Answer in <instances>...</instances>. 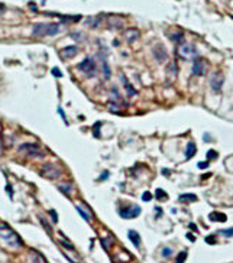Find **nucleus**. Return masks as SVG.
Here are the masks:
<instances>
[{
	"mask_svg": "<svg viewBox=\"0 0 233 263\" xmlns=\"http://www.w3.org/2000/svg\"><path fill=\"white\" fill-rule=\"evenodd\" d=\"M196 153V145L193 143V142H188L187 143V149H185V158L187 159H190L193 155Z\"/></svg>",
	"mask_w": 233,
	"mask_h": 263,
	"instance_id": "obj_17",
	"label": "nucleus"
},
{
	"mask_svg": "<svg viewBox=\"0 0 233 263\" xmlns=\"http://www.w3.org/2000/svg\"><path fill=\"white\" fill-rule=\"evenodd\" d=\"M185 257H187V252H181V253L178 254V257H177V260H175V263H184V260H185Z\"/></svg>",
	"mask_w": 233,
	"mask_h": 263,
	"instance_id": "obj_25",
	"label": "nucleus"
},
{
	"mask_svg": "<svg viewBox=\"0 0 233 263\" xmlns=\"http://www.w3.org/2000/svg\"><path fill=\"white\" fill-rule=\"evenodd\" d=\"M61 56L64 58V59H71V58H74L77 54H78V48L75 46V45H71V46H65V48H62L61 49Z\"/></svg>",
	"mask_w": 233,
	"mask_h": 263,
	"instance_id": "obj_10",
	"label": "nucleus"
},
{
	"mask_svg": "<svg viewBox=\"0 0 233 263\" xmlns=\"http://www.w3.org/2000/svg\"><path fill=\"white\" fill-rule=\"evenodd\" d=\"M180 201H197V195H194V194H182L181 197H180Z\"/></svg>",
	"mask_w": 233,
	"mask_h": 263,
	"instance_id": "obj_21",
	"label": "nucleus"
},
{
	"mask_svg": "<svg viewBox=\"0 0 233 263\" xmlns=\"http://www.w3.org/2000/svg\"><path fill=\"white\" fill-rule=\"evenodd\" d=\"M103 70H104V72H106V78H110V68H109V65H107V62L104 61L103 62Z\"/></svg>",
	"mask_w": 233,
	"mask_h": 263,
	"instance_id": "obj_27",
	"label": "nucleus"
},
{
	"mask_svg": "<svg viewBox=\"0 0 233 263\" xmlns=\"http://www.w3.org/2000/svg\"><path fill=\"white\" fill-rule=\"evenodd\" d=\"M198 168H200V169H206V168H208V162H200V163H198Z\"/></svg>",
	"mask_w": 233,
	"mask_h": 263,
	"instance_id": "obj_36",
	"label": "nucleus"
},
{
	"mask_svg": "<svg viewBox=\"0 0 233 263\" xmlns=\"http://www.w3.org/2000/svg\"><path fill=\"white\" fill-rule=\"evenodd\" d=\"M223 81H224L223 74H220V72H217V71L212 74V77H210V87H212V90H213L214 93H219V91L222 90Z\"/></svg>",
	"mask_w": 233,
	"mask_h": 263,
	"instance_id": "obj_7",
	"label": "nucleus"
},
{
	"mask_svg": "<svg viewBox=\"0 0 233 263\" xmlns=\"http://www.w3.org/2000/svg\"><path fill=\"white\" fill-rule=\"evenodd\" d=\"M177 52H178L180 58H182V59H191V58L196 59V56H197V49L193 43H182Z\"/></svg>",
	"mask_w": 233,
	"mask_h": 263,
	"instance_id": "obj_4",
	"label": "nucleus"
},
{
	"mask_svg": "<svg viewBox=\"0 0 233 263\" xmlns=\"http://www.w3.org/2000/svg\"><path fill=\"white\" fill-rule=\"evenodd\" d=\"M177 74H178V67H177V64H175V62H170V64H168V67H167V75H168V80H170V81L175 80Z\"/></svg>",
	"mask_w": 233,
	"mask_h": 263,
	"instance_id": "obj_14",
	"label": "nucleus"
},
{
	"mask_svg": "<svg viewBox=\"0 0 233 263\" xmlns=\"http://www.w3.org/2000/svg\"><path fill=\"white\" fill-rule=\"evenodd\" d=\"M109 242H110V238H103V240H101V244H103V247L109 249V247L111 246V243H109Z\"/></svg>",
	"mask_w": 233,
	"mask_h": 263,
	"instance_id": "obj_31",
	"label": "nucleus"
},
{
	"mask_svg": "<svg viewBox=\"0 0 233 263\" xmlns=\"http://www.w3.org/2000/svg\"><path fill=\"white\" fill-rule=\"evenodd\" d=\"M142 200H144V201H146V203H148V201H151V200H152V194H151V192H148V191H146V192H144Z\"/></svg>",
	"mask_w": 233,
	"mask_h": 263,
	"instance_id": "obj_30",
	"label": "nucleus"
},
{
	"mask_svg": "<svg viewBox=\"0 0 233 263\" xmlns=\"http://www.w3.org/2000/svg\"><path fill=\"white\" fill-rule=\"evenodd\" d=\"M123 36H125V41H126V42L132 43V42H135V41H138V39H139L141 33H139V31H138L136 28H129V29H126V31H125Z\"/></svg>",
	"mask_w": 233,
	"mask_h": 263,
	"instance_id": "obj_11",
	"label": "nucleus"
},
{
	"mask_svg": "<svg viewBox=\"0 0 233 263\" xmlns=\"http://www.w3.org/2000/svg\"><path fill=\"white\" fill-rule=\"evenodd\" d=\"M171 253H172V250L170 247H164V249H162V256H164V257H170Z\"/></svg>",
	"mask_w": 233,
	"mask_h": 263,
	"instance_id": "obj_29",
	"label": "nucleus"
},
{
	"mask_svg": "<svg viewBox=\"0 0 233 263\" xmlns=\"http://www.w3.org/2000/svg\"><path fill=\"white\" fill-rule=\"evenodd\" d=\"M59 243H61V244H62V246H64L65 249H69V250H74V246H73L71 243H68V242H59Z\"/></svg>",
	"mask_w": 233,
	"mask_h": 263,
	"instance_id": "obj_32",
	"label": "nucleus"
},
{
	"mask_svg": "<svg viewBox=\"0 0 233 263\" xmlns=\"http://www.w3.org/2000/svg\"><path fill=\"white\" fill-rule=\"evenodd\" d=\"M122 80H123V82H125V90L128 91V96H129V97H133V96H136V90H135L133 87H132V84H129V82L125 80V77H123V75H122Z\"/></svg>",
	"mask_w": 233,
	"mask_h": 263,
	"instance_id": "obj_19",
	"label": "nucleus"
},
{
	"mask_svg": "<svg viewBox=\"0 0 233 263\" xmlns=\"http://www.w3.org/2000/svg\"><path fill=\"white\" fill-rule=\"evenodd\" d=\"M119 214L123 218H135V217H138L139 214H141V207L132 205V207H128V208H122L119 211Z\"/></svg>",
	"mask_w": 233,
	"mask_h": 263,
	"instance_id": "obj_9",
	"label": "nucleus"
},
{
	"mask_svg": "<svg viewBox=\"0 0 233 263\" xmlns=\"http://www.w3.org/2000/svg\"><path fill=\"white\" fill-rule=\"evenodd\" d=\"M61 31L59 23H48V31H46V36H54Z\"/></svg>",
	"mask_w": 233,
	"mask_h": 263,
	"instance_id": "obj_15",
	"label": "nucleus"
},
{
	"mask_svg": "<svg viewBox=\"0 0 233 263\" xmlns=\"http://www.w3.org/2000/svg\"><path fill=\"white\" fill-rule=\"evenodd\" d=\"M128 237L130 238V242L136 246V247H139L141 246V237H139V234L136 233V231H133V230H129L128 231Z\"/></svg>",
	"mask_w": 233,
	"mask_h": 263,
	"instance_id": "obj_16",
	"label": "nucleus"
},
{
	"mask_svg": "<svg viewBox=\"0 0 233 263\" xmlns=\"http://www.w3.org/2000/svg\"><path fill=\"white\" fill-rule=\"evenodd\" d=\"M217 158V152L216 150H208L207 152V159H216Z\"/></svg>",
	"mask_w": 233,
	"mask_h": 263,
	"instance_id": "obj_28",
	"label": "nucleus"
},
{
	"mask_svg": "<svg viewBox=\"0 0 233 263\" xmlns=\"http://www.w3.org/2000/svg\"><path fill=\"white\" fill-rule=\"evenodd\" d=\"M58 189L61 192H64L65 195H69V192L73 191V185L71 184H61V185H58Z\"/></svg>",
	"mask_w": 233,
	"mask_h": 263,
	"instance_id": "obj_20",
	"label": "nucleus"
},
{
	"mask_svg": "<svg viewBox=\"0 0 233 263\" xmlns=\"http://www.w3.org/2000/svg\"><path fill=\"white\" fill-rule=\"evenodd\" d=\"M0 150H2V143H0Z\"/></svg>",
	"mask_w": 233,
	"mask_h": 263,
	"instance_id": "obj_43",
	"label": "nucleus"
},
{
	"mask_svg": "<svg viewBox=\"0 0 233 263\" xmlns=\"http://www.w3.org/2000/svg\"><path fill=\"white\" fill-rule=\"evenodd\" d=\"M190 228H193V230H196V231H198V228H197V226H196V224H193V223L190 224Z\"/></svg>",
	"mask_w": 233,
	"mask_h": 263,
	"instance_id": "obj_41",
	"label": "nucleus"
},
{
	"mask_svg": "<svg viewBox=\"0 0 233 263\" xmlns=\"http://www.w3.org/2000/svg\"><path fill=\"white\" fill-rule=\"evenodd\" d=\"M171 41H172V42H175V43H180V42H182V32H178V33H174V35H171Z\"/></svg>",
	"mask_w": 233,
	"mask_h": 263,
	"instance_id": "obj_23",
	"label": "nucleus"
},
{
	"mask_svg": "<svg viewBox=\"0 0 233 263\" xmlns=\"http://www.w3.org/2000/svg\"><path fill=\"white\" fill-rule=\"evenodd\" d=\"M206 242H207V243H210V244H214V237H207V238H206Z\"/></svg>",
	"mask_w": 233,
	"mask_h": 263,
	"instance_id": "obj_38",
	"label": "nucleus"
},
{
	"mask_svg": "<svg viewBox=\"0 0 233 263\" xmlns=\"http://www.w3.org/2000/svg\"><path fill=\"white\" fill-rule=\"evenodd\" d=\"M100 22H101V17H100V16H96V17H90V19L87 20V23H88L91 28H97Z\"/></svg>",
	"mask_w": 233,
	"mask_h": 263,
	"instance_id": "obj_22",
	"label": "nucleus"
},
{
	"mask_svg": "<svg viewBox=\"0 0 233 263\" xmlns=\"http://www.w3.org/2000/svg\"><path fill=\"white\" fill-rule=\"evenodd\" d=\"M46 31H48V23H38L33 26L32 33H33V36L41 38V36H46Z\"/></svg>",
	"mask_w": 233,
	"mask_h": 263,
	"instance_id": "obj_13",
	"label": "nucleus"
},
{
	"mask_svg": "<svg viewBox=\"0 0 233 263\" xmlns=\"http://www.w3.org/2000/svg\"><path fill=\"white\" fill-rule=\"evenodd\" d=\"M58 113L61 114V117H62V119H64V122L67 123V117H65V113L62 112V108H61V107H58Z\"/></svg>",
	"mask_w": 233,
	"mask_h": 263,
	"instance_id": "obj_37",
	"label": "nucleus"
},
{
	"mask_svg": "<svg viewBox=\"0 0 233 263\" xmlns=\"http://www.w3.org/2000/svg\"><path fill=\"white\" fill-rule=\"evenodd\" d=\"M206 72H207V61L203 58H196L193 62V74L201 77L206 75Z\"/></svg>",
	"mask_w": 233,
	"mask_h": 263,
	"instance_id": "obj_6",
	"label": "nucleus"
},
{
	"mask_svg": "<svg viewBox=\"0 0 233 263\" xmlns=\"http://www.w3.org/2000/svg\"><path fill=\"white\" fill-rule=\"evenodd\" d=\"M0 237H2L3 240H6L10 246H15V247H20L22 246L20 237L5 223H0Z\"/></svg>",
	"mask_w": 233,
	"mask_h": 263,
	"instance_id": "obj_1",
	"label": "nucleus"
},
{
	"mask_svg": "<svg viewBox=\"0 0 233 263\" xmlns=\"http://www.w3.org/2000/svg\"><path fill=\"white\" fill-rule=\"evenodd\" d=\"M208 218H210L212 221H226L227 220V217L224 214H220V213H212L208 215Z\"/></svg>",
	"mask_w": 233,
	"mask_h": 263,
	"instance_id": "obj_18",
	"label": "nucleus"
},
{
	"mask_svg": "<svg viewBox=\"0 0 233 263\" xmlns=\"http://www.w3.org/2000/svg\"><path fill=\"white\" fill-rule=\"evenodd\" d=\"M39 173L42 175L43 178H48V179H58L61 175H62V169L54 163H45L42 165V168L39 169Z\"/></svg>",
	"mask_w": 233,
	"mask_h": 263,
	"instance_id": "obj_3",
	"label": "nucleus"
},
{
	"mask_svg": "<svg viewBox=\"0 0 233 263\" xmlns=\"http://www.w3.org/2000/svg\"><path fill=\"white\" fill-rule=\"evenodd\" d=\"M107 25L111 29H120L123 26V19H120L119 16H109L107 17Z\"/></svg>",
	"mask_w": 233,
	"mask_h": 263,
	"instance_id": "obj_12",
	"label": "nucleus"
},
{
	"mask_svg": "<svg viewBox=\"0 0 233 263\" xmlns=\"http://www.w3.org/2000/svg\"><path fill=\"white\" fill-rule=\"evenodd\" d=\"M100 124L101 123H96V127H94V130H96V136L99 137V127H100Z\"/></svg>",
	"mask_w": 233,
	"mask_h": 263,
	"instance_id": "obj_39",
	"label": "nucleus"
},
{
	"mask_svg": "<svg viewBox=\"0 0 233 263\" xmlns=\"http://www.w3.org/2000/svg\"><path fill=\"white\" fill-rule=\"evenodd\" d=\"M222 234H224V236L230 237V236H233V228H229V230H222Z\"/></svg>",
	"mask_w": 233,
	"mask_h": 263,
	"instance_id": "obj_33",
	"label": "nucleus"
},
{
	"mask_svg": "<svg viewBox=\"0 0 233 263\" xmlns=\"http://www.w3.org/2000/svg\"><path fill=\"white\" fill-rule=\"evenodd\" d=\"M156 198H159V200H167V192L165 191H162V189H156Z\"/></svg>",
	"mask_w": 233,
	"mask_h": 263,
	"instance_id": "obj_26",
	"label": "nucleus"
},
{
	"mask_svg": "<svg viewBox=\"0 0 233 263\" xmlns=\"http://www.w3.org/2000/svg\"><path fill=\"white\" fill-rule=\"evenodd\" d=\"M107 177H109V172H104V173L101 175V178H100V179H107Z\"/></svg>",
	"mask_w": 233,
	"mask_h": 263,
	"instance_id": "obj_40",
	"label": "nucleus"
},
{
	"mask_svg": "<svg viewBox=\"0 0 233 263\" xmlns=\"http://www.w3.org/2000/svg\"><path fill=\"white\" fill-rule=\"evenodd\" d=\"M49 214H51V217H52V221H54V223H57V221H58V217H57V213H55L54 210H51V211H49Z\"/></svg>",
	"mask_w": 233,
	"mask_h": 263,
	"instance_id": "obj_34",
	"label": "nucleus"
},
{
	"mask_svg": "<svg viewBox=\"0 0 233 263\" xmlns=\"http://www.w3.org/2000/svg\"><path fill=\"white\" fill-rule=\"evenodd\" d=\"M75 208H77L78 214H80V215H81V217L84 218L85 221H90V215H88V214H87V213H85V211H84V210L81 208V207H75Z\"/></svg>",
	"mask_w": 233,
	"mask_h": 263,
	"instance_id": "obj_24",
	"label": "nucleus"
},
{
	"mask_svg": "<svg viewBox=\"0 0 233 263\" xmlns=\"http://www.w3.org/2000/svg\"><path fill=\"white\" fill-rule=\"evenodd\" d=\"M77 68L83 71L84 74H87V77H91V75H94V71H96V62L93 58H85L77 65Z\"/></svg>",
	"mask_w": 233,
	"mask_h": 263,
	"instance_id": "obj_5",
	"label": "nucleus"
},
{
	"mask_svg": "<svg viewBox=\"0 0 233 263\" xmlns=\"http://www.w3.org/2000/svg\"><path fill=\"white\" fill-rule=\"evenodd\" d=\"M52 74H54L55 77H62V74H61V71H59L58 68H52Z\"/></svg>",
	"mask_w": 233,
	"mask_h": 263,
	"instance_id": "obj_35",
	"label": "nucleus"
},
{
	"mask_svg": "<svg viewBox=\"0 0 233 263\" xmlns=\"http://www.w3.org/2000/svg\"><path fill=\"white\" fill-rule=\"evenodd\" d=\"M19 153L29 158H43L45 152L35 143H23L19 146Z\"/></svg>",
	"mask_w": 233,
	"mask_h": 263,
	"instance_id": "obj_2",
	"label": "nucleus"
},
{
	"mask_svg": "<svg viewBox=\"0 0 233 263\" xmlns=\"http://www.w3.org/2000/svg\"><path fill=\"white\" fill-rule=\"evenodd\" d=\"M187 237H188V238H190V240H191V242H194V237H193V236H191V234H187Z\"/></svg>",
	"mask_w": 233,
	"mask_h": 263,
	"instance_id": "obj_42",
	"label": "nucleus"
},
{
	"mask_svg": "<svg viewBox=\"0 0 233 263\" xmlns=\"http://www.w3.org/2000/svg\"><path fill=\"white\" fill-rule=\"evenodd\" d=\"M152 55H154V58H155L158 62H164V61H167V58H168L167 49L164 48V45H161V43H158V45H155V46L152 48Z\"/></svg>",
	"mask_w": 233,
	"mask_h": 263,
	"instance_id": "obj_8",
	"label": "nucleus"
}]
</instances>
